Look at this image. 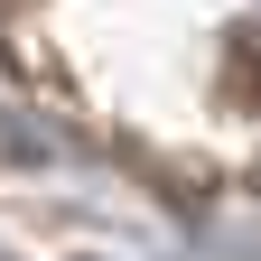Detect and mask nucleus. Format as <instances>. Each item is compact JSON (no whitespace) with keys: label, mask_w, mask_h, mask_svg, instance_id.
I'll return each instance as SVG.
<instances>
[{"label":"nucleus","mask_w":261,"mask_h":261,"mask_svg":"<svg viewBox=\"0 0 261 261\" xmlns=\"http://www.w3.org/2000/svg\"><path fill=\"white\" fill-rule=\"evenodd\" d=\"M233 56H243V65H233V75H243V93L261 103V38H233Z\"/></svg>","instance_id":"obj_1"}]
</instances>
